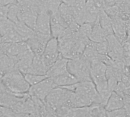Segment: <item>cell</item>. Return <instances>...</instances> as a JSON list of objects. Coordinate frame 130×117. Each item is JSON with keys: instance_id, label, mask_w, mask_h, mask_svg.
<instances>
[{"instance_id": "obj_8", "label": "cell", "mask_w": 130, "mask_h": 117, "mask_svg": "<svg viewBox=\"0 0 130 117\" xmlns=\"http://www.w3.org/2000/svg\"><path fill=\"white\" fill-rule=\"evenodd\" d=\"M55 88H56V85H55L53 78H46L40 83L34 86H30L28 94L30 97H36L44 102L48 94Z\"/></svg>"}, {"instance_id": "obj_27", "label": "cell", "mask_w": 130, "mask_h": 117, "mask_svg": "<svg viewBox=\"0 0 130 117\" xmlns=\"http://www.w3.org/2000/svg\"><path fill=\"white\" fill-rule=\"evenodd\" d=\"M14 61L0 51V73L3 75L4 74L14 69Z\"/></svg>"}, {"instance_id": "obj_21", "label": "cell", "mask_w": 130, "mask_h": 117, "mask_svg": "<svg viewBox=\"0 0 130 117\" xmlns=\"http://www.w3.org/2000/svg\"><path fill=\"white\" fill-rule=\"evenodd\" d=\"M82 56L91 63L94 61L101 60V55H100L97 50L96 43L90 40L89 43L86 45L85 50Z\"/></svg>"}, {"instance_id": "obj_41", "label": "cell", "mask_w": 130, "mask_h": 117, "mask_svg": "<svg viewBox=\"0 0 130 117\" xmlns=\"http://www.w3.org/2000/svg\"><path fill=\"white\" fill-rule=\"evenodd\" d=\"M99 117H107V112L104 109V107H103L100 112V114H99Z\"/></svg>"}, {"instance_id": "obj_4", "label": "cell", "mask_w": 130, "mask_h": 117, "mask_svg": "<svg viewBox=\"0 0 130 117\" xmlns=\"http://www.w3.org/2000/svg\"><path fill=\"white\" fill-rule=\"evenodd\" d=\"M71 93L72 91L66 88L56 87L48 94L44 103L46 106L56 110L62 107H66Z\"/></svg>"}, {"instance_id": "obj_3", "label": "cell", "mask_w": 130, "mask_h": 117, "mask_svg": "<svg viewBox=\"0 0 130 117\" xmlns=\"http://www.w3.org/2000/svg\"><path fill=\"white\" fill-rule=\"evenodd\" d=\"M62 88H66L71 91H74L79 94L80 95L88 99L92 104V105L99 104L101 106H103L100 94H98L97 88L92 81H78L74 85Z\"/></svg>"}, {"instance_id": "obj_19", "label": "cell", "mask_w": 130, "mask_h": 117, "mask_svg": "<svg viewBox=\"0 0 130 117\" xmlns=\"http://www.w3.org/2000/svg\"><path fill=\"white\" fill-rule=\"evenodd\" d=\"M124 100L122 96L115 91H113L107 100V102L104 107L106 111H113L123 108Z\"/></svg>"}, {"instance_id": "obj_32", "label": "cell", "mask_w": 130, "mask_h": 117, "mask_svg": "<svg viewBox=\"0 0 130 117\" xmlns=\"http://www.w3.org/2000/svg\"><path fill=\"white\" fill-rule=\"evenodd\" d=\"M93 24H91V23H83L82 24L79 25V28H78L79 34L84 37L90 38L93 29Z\"/></svg>"}, {"instance_id": "obj_36", "label": "cell", "mask_w": 130, "mask_h": 117, "mask_svg": "<svg viewBox=\"0 0 130 117\" xmlns=\"http://www.w3.org/2000/svg\"><path fill=\"white\" fill-rule=\"evenodd\" d=\"M124 100V106L123 109L125 110L127 116L130 117V94H128L123 97Z\"/></svg>"}, {"instance_id": "obj_14", "label": "cell", "mask_w": 130, "mask_h": 117, "mask_svg": "<svg viewBox=\"0 0 130 117\" xmlns=\"http://www.w3.org/2000/svg\"><path fill=\"white\" fill-rule=\"evenodd\" d=\"M27 94H26L23 97H18L8 91L5 88V87L0 82V106L11 108Z\"/></svg>"}, {"instance_id": "obj_43", "label": "cell", "mask_w": 130, "mask_h": 117, "mask_svg": "<svg viewBox=\"0 0 130 117\" xmlns=\"http://www.w3.org/2000/svg\"><path fill=\"white\" fill-rule=\"evenodd\" d=\"M37 1L38 2H40V3H42L44 0H37Z\"/></svg>"}, {"instance_id": "obj_40", "label": "cell", "mask_w": 130, "mask_h": 117, "mask_svg": "<svg viewBox=\"0 0 130 117\" xmlns=\"http://www.w3.org/2000/svg\"><path fill=\"white\" fill-rule=\"evenodd\" d=\"M76 0H61L62 3V4H65L66 5H69V6H73V5L75 4Z\"/></svg>"}, {"instance_id": "obj_30", "label": "cell", "mask_w": 130, "mask_h": 117, "mask_svg": "<svg viewBox=\"0 0 130 117\" xmlns=\"http://www.w3.org/2000/svg\"><path fill=\"white\" fill-rule=\"evenodd\" d=\"M18 12H19V5L17 2L9 5L8 8V13H7L8 19H9L14 23L18 22Z\"/></svg>"}, {"instance_id": "obj_25", "label": "cell", "mask_w": 130, "mask_h": 117, "mask_svg": "<svg viewBox=\"0 0 130 117\" xmlns=\"http://www.w3.org/2000/svg\"><path fill=\"white\" fill-rule=\"evenodd\" d=\"M107 37L108 36L107 35V34L104 30V29L101 27V26L98 21H98L93 24L92 32H91L90 38H89L90 40H91L94 43H100V42L106 40Z\"/></svg>"}, {"instance_id": "obj_28", "label": "cell", "mask_w": 130, "mask_h": 117, "mask_svg": "<svg viewBox=\"0 0 130 117\" xmlns=\"http://www.w3.org/2000/svg\"><path fill=\"white\" fill-rule=\"evenodd\" d=\"M90 107H66L64 117H85L89 112Z\"/></svg>"}, {"instance_id": "obj_15", "label": "cell", "mask_w": 130, "mask_h": 117, "mask_svg": "<svg viewBox=\"0 0 130 117\" xmlns=\"http://www.w3.org/2000/svg\"><path fill=\"white\" fill-rule=\"evenodd\" d=\"M34 56V53L29 49L18 60V62L15 64L14 69L20 71L24 75L30 74L31 72V66H32Z\"/></svg>"}, {"instance_id": "obj_7", "label": "cell", "mask_w": 130, "mask_h": 117, "mask_svg": "<svg viewBox=\"0 0 130 117\" xmlns=\"http://www.w3.org/2000/svg\"><path fill=\"white\" fill-rule=\"evenodd\" d=\"M29 49V47L25 41L18 43H1L0 51L6 56L12 59L15 64L21 56Z\"/></svg>"}, {"instance_id": "obj_22", "label": "cell", "mask_w": 130, "mask_h": 117, "mask_svg": "<svg viewBox=\"0 0 130 117\" xmlns=\"http://www.w3.org/2000/svg\"><path fill=\"white\" fill-rule=\"evenodd\" d=\"M85 3L86 0H76L72 6L75 18L78 25L85 23Z\"/></svg>"}, {"instance_id": "obj_34", "label": "cell", "mask_w": 130, "mask_h": 117, "mask_svg": "<svg viewBox=\"0 0 130 117\" xmlns=\"http://www.w3.org/2000/svg\"><path fill=\"white\" fill-rule=\"evenodd\" d=\"M97 50L100 55H107L108 53V42L107 40H104L100 43H96Z\"/></svg>"}, {"instance_id": "obj_44", "label": "cell", "mask_w": 130, "mask_h": 117, "mask_svg": "<svg viewBox=\"0 0 130 117\" xmlns=\"http://www.w3.org/2000/svg\"><path fill=\"white\" fill-rule=\"evenodd\" d=\"M2 75L0 73V81H1V78H2Z\"/></svg>"}, {"instance_id": "obj_2", "label": "cell", "mask_w": 130, "mask_h": 117, "mask_svg": "<svg viewBox=\"0 0 130 117\" xmlns=\"http://www.w3.org/2000/svg\"><path fill=\"white\" fill-rule=\"evenodd\" d=\"M67 67L69 72L72 74L78 81H91V62L82 56L69 59Z\"/></svg>"}, {"instance_id": "obj_20", "label": "cell", "mask_w": 130, "mask_h": 117, "mask_svg": "<svg viewBox=\"0 0 130 117\" xmlns=\"http://www.w3.org/2000/svg\"><path fill=\"white\" fill-rule=\"evenodd\" d=\"M43 55V54H42ZM42 55H34L31 66V74L45 75L47 73L48 68L46 65Z\"/></svg>"}, {"instance_id": "obj_42", "label": "cell", "mask_w": 130, "mask_h": 117, "mask_svg": "<svg viewBox=\"0 0 130 117\" xmlns=\"http://www.w3.org/2000/svg\"><path fill=\"white\" fill-rule=\"evenodd\" d=\"M126 41H127L128 43H130V27H129V28H128L127 37H126Z\"/></svg>"}, {"instance_id": "obj_26", "label": "cell", "mask_w": 130, "mask_h": 117, "mask_svg": "<svg viewBox=\"0 0 130 117\" xmlns=\"http://www.w3.org/2000/svg\"><path fill=\"white\" fill-rule=\"evenodd\" d=\"M53 80L55 85H56V87L69 86V85H74V84L78 82L77 81V79L69 72H67L66 73L61 75L58 77L53 78Z\"/></svg>"}, {"instance_id": "obj_37", "label": "cell", "mask_w": 130, "mask_h": 117, "mask_svg": "<svg viewBox=\"0 0 130 117\" xmlns=\"http://www.w3.org/2000/svg\"><path fill=\"white\" fill-rule=\"evenodd\" d=\"M17 3L21 6H27V5H33L36 4H40L37 0H16Z\"/></svg>"}, {"instance_id": "obj_5", "label": "cell", "mask_w": 130, "mask_h": 117, "mask_svg": "<svg viewBox=\"0 0 130 117\" xmlns=\"http://www.w3.org/2000/svg\"><path fill=\"white\" fill-rule=\"evenodd\" d=\"M50 16L51 14L46 10L41 3L40 11L34 29L36 34L49 39L52 38L50 30Z\"/></svg>"}, {"instance_id": "obj_38", "label": "cell", "mask_w": 130, "mask_h": 117, "mask_svg": "<svg viewBox=\"0 0 130 117\" xmlns=\"http://www.w3.org/2000/svg\"><path fill=\"white\" fill-rule=\"evenodd\" d=\"M8 5H2L0 4V20L8 18L7 13H8Z\"/></svg>"}, {"instance_id": "obj_35", "label": "cell", "mask_w": 130, "mask_h": 117, "mask_svg": "<svg viewBox=\"0 0 130 117\" xmlns=\"http://www.w3.org/2000/svg\"><path fill=\"white\" fill-rule=\"evenodd\" d=\"M107 112V117H128L126 115V113L123 108L113 110V111H106Z\"/></svg>"}, {"instance_id": "obj_31", "label": "cell", "mask_w": 130, "mask_h": 117, "mask_svg": "<svg viewBox=\"0 0 130 117\" xmlns=\"http://www.w3.org/2000/svg\"><path fill=\"white\" fill-rule=\"evenodd\" d=\"M24 78L26 79V81H27V83L30 85V86H34L38 83H40V81H42L43 80H44L45 78H48L46 75H36V74H26L24 75Z\"/></svg>"}, {"instance_id": "obj_33", "label": "cell", "mask_w": 130, "mask_h": 117, "mask_svg": "<svg viewBox=\"0 0 130 117\" xmlns=\"http://www.w3.org/2000/svg\"><path fill=\"white\" fill-rule=\"evenodd\" d=\"M123 57L125 64L130 66V43L127 41L123 43Z\"/></svg>"}, {"instance_id": "obj_29", "label": "cell", "mask_w": 130, "mask_h": 117, "mask_svg": "<svg viewBox=\"0 0 130 117\" xmlns=\"http://www.w3.org/2000/svg\"><path fill=\"white\" fill-rule=\"evenodd\" d=\"M61 4V0H44L42 2V5L51 15L58 12Z\"/></svg>"}, {"instance_id": "obj_12", "label": "cell", "mask_w": 130, "mask_h": 117, "mask_svg": "<svg viewBox=\"0 0 130 117\" xmlns=\"http://www.w3.org/2000/svg\"><path fill=\"white\" fill-rule=\"evenodd\" d=\"M68 27V24L59 12L53 14L50 16V30L52 37L57 39Z\"/></svg>"}, {"instance_id": "obj_23", "label": "cell", "mask_w": 130, "mask_h": 117, "mask_svg": "<svg viewBox=\"0 0 130 117\" xmlns=\"http://www.w3.org/2000/svg\"><path fill=\"white\" fill-rule=\"evenodd\" d=\"M15 25V30L18 32V34L20 35V37L22 38L23 41H27L29 39L34 37L35 36V31L34 29L30 28L27 25H26L22 21H18V22L14 23Z\"/></svg>"}, {"instance_id": "obj_9", "label": "cell", "mask_w": 130, "mask_h": 117, "mask_svg": "<svg viewBox=\"0 0 130 117\" xmlns=\"http://www.w3.org/2000/svg\"><path fill=\"white\" fill-rule=\"evenodd\" d=\"M103 10H104L103 0H86L85 23L94 24Z\"/></svg>"}, {"instance_id": "obj_11", "label": "cell", "mask_w": 130, "mask_h": 117, "mask_svg": "<svg viewBox=\"0 0 130 117\" xmlns=\"http://www.w3.org/2000/svg\"><path fill=\"white\" fill-rule=\"evenodd\" d=\"M108 42L107 56L115 62H124L123 57V44L111 34L107 37Z\"/></svg>"}, {"instance_id": "obj_13", "label": "cell", "mask_w": 130, "mask_h": 117, "mask_svg": "<svg viewBox=\"0 0 130 117\" xmlns=\"http://www.w3.org/2000/svg\"><path fill=\"white\" fill-rule=\"evenodd\" d=\"M111 19L113 21V35L123 44L126 40V37H127V33H128L127 21L120 18V17L113 18Z\"/></svg>"}, {"instance_id": "obj_16", "label": "cell", "mask_w": 130, "mask_h": 117, "mask_svg": "<svg viewBox=\"0 0 130 117\" xmlns=\"http://www.w3.org/2000/svg\"><path fill=\"white\" fill-rule=\"evenodd\" d=\"M68 61L69 59L60 56L59 58L49 68L46 73L47 77L53 78L69 72L67 67Z\"/></svg>"}, {"instance_id": "obj_24", "label": "cell", "mask_w": 130, "mask_h": 117, "mask_svg": "<svg viewBox=\"0 0 130 117\" xmlns=\"http://www.w3.org/2000/svg\"><path fill=\"white\" fill-rule=\"evenodd\" d=\"M98 21L101 26V27L104 29L105 33L107 36H110L111 34H113V21L111 18L105 12L104 10H103L98 17Z\"/></svg>"}, {"instance_id": "obj_1", "label": "cell", "mask_w": 130, "mask_h": 117, "mask_svg": "<svg viewBox=\"0 0 130 117\" xmlns=\"http://www.w3.org/2000/svg\"><path fill=\"white\" fill-rule=\"evenodd\" d=\"M0 82L8 91L18 97L24 96L28 93L30 88L24 78V75L15 69L4 74Z\"/></svg>"}, {"instance_id": "obj_10", "label": "cell", "mask_w": 130, "mask_h": 117, "mask_svg": "<svg viewBox=\"0 0 130 117\" xmlns=\"http://www.w3.org/2000/svg\"><path fill=\"white\" fill-rule=\"evenodd\" d=\"M43 59L46 65L49 68L59 58L60 53L59 49L58 40L56 38L52 37L46 43L45 49L43 53Z\"/></svg>"}, {"instance_id": "obj_39", "label": "cell", "mask_w": 130, "mask_h": 117, "mask_svg": "<svg viewBox=\"0 0 130 117\" xmlns=\"http://www.w3.org/2000/svg\"><path fill=\"white\" fill-rule=\"evenodd\" d=\"M16 2V0H0V4L2 5H9Z\"/></svg>"}, {"instance_id": "obj_17", "label": "cell", "mask_w": 130, "mask_h": 117, "mask_svg": "<svg viewBox=\"0 0 130 117\" xmlns=\"http://www.w3.org/2000/svg\"><path fill=\"white\" fill-rule=\"evenodd\" d=\"M36 34V33H35ZM50 39L35 34V36L26 41L29 49L34 55H42L45 46Z\"/></svg>"}, {"instance_id": "obj_6", "label": "cell", "mask_w": 130, "mask_h": 117, "mask_svg": "<svg viewBox=\"0 0 130 117\" xmlns=\"http://www.w3.org/2000/svg\"><path fill=\"white\" fill-rule=\"evenodd\" d=\"M40 6L41 3L27 6L19 5L18 21H22L30 28L34 29Z\"/></svg>"}, {"instance_id": "obj_18", "label": "cell", "mask_w": 130, "mask_h": 117, "mask_svg": "<svg viewBox=\"0 0 130 117\" xmlns=\"http://www.w3.org/2000/svg\"><path fill=\"white\" fill-rule=\"evenodd\" d=\"M58 12L65 20L69 28L73 30H78L79 28V25L76 23L73 8L72 6H69L62 3L59 8Z\"/></svg>"}, {"instance_id": "obj_46", "label": "cell", "mask_w": 130, "mask_h": 117, "mask_svg": "<svg viewBox=\"0 0 130 117\" xmlns=\"http://www.w3.org/2000/svg\"><path fill=\"white\" fill-rule=\"evenodd\" d=\"M2 43V39H1V35H0V43Z\"/></svg>"}, {"instance_id": "obj_45", "label": "cell", "mask_w": 130, "mask_h": 117, "mask_svg": "<svg viewBox=\"0 0 130 117\" xmlns=\"http://www.w3.org/2000/svg\"><path fill=\"white\" fill-rule=\"evenodd\" d=\"M129 77L130 78V66H129Z\"/></svg>"}]
</instances>
